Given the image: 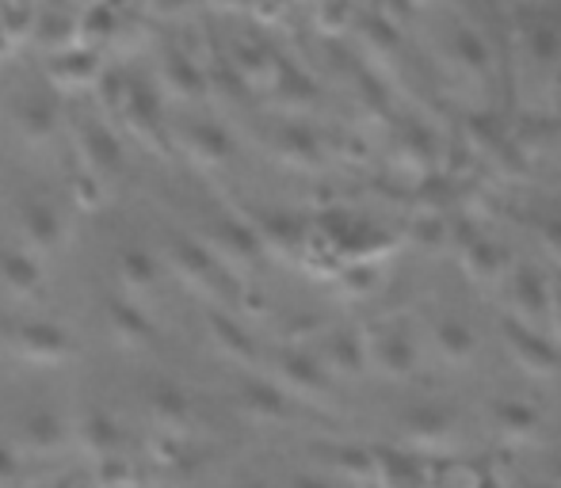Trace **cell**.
<instances>
[{"mask_svg": "<svg viewBox=\"0 0 561 488\" xmlns=\"http://www.w3.org/2000/svg\"><path fill=\"white\" fill-rule=\"evenodd\" d=\"M378 359H382L393 374H409V367H413V348H409L405 336L386 333L382 340H378Z\"/></svg>", "mask_w": 561, "mask_h": 488, "instance_id": "obj_9", "label": "cell"}, {"mask_svg": "<svg viewBox=\"0 0 561 488\" xmlns=\"http://www.w3.org/2000/svg\"><path fill=\"white\" fill-rule=\"evenodd\" d=\"M450 54H455V61L473 77V81H489V73H493V66H489V50L470 27L455 31V38H450Z\"/></svg>", "mask_w": 561, "mask_h": 488, "instance_id": "obj_2", "label": "cell"}, {"mask_svg": "<svg viewBox=\"0 0 561 488\" xmlns=\"http://www.w3.org/2000/svg\"><path fill=\"white\" fill-rule=\"evenodd\" d=\"M504 336H508V348H512V356H516V363L524 367V370H531V374H554L558 370V351L550 348L547 340H542L535 328H527V325H504Z\"/></svg>", "mask_w": 561, "mask_h": 488, "instance_id": "obj_1", "label": "cell"}, {"mask_svg": "<svg viewBox=\"0 0 561 488\" xmlns=\"http://www.w3.org/2000/svg\"><path fill=\"white\" fill-rule=\"evenodd\" d=\"M398 164L409 172V176H428L432 169V146L421 130H405L398 141Z\"/></svg>", "mask_w": 561, "mask_h": 488, "instance_id": "obj_5", "label": "cell"}, {"mask_svg": "<svg viewBox=\"0 0 561 488\" xmlns=\"http://www.w3.org/2000/svg\"><path fill=\"white\" fill-rule=\"evenodd\" d=\"M313 20H318V27L325 35H344L355 23V0H318Z\"/></svg>", "mask_w": 561, "mask_h": 488, "instance_id": "obj_6", "label": "cell"}, {"mask_svg": "<svg viewBox=\"0 0 561 488\" xmlns=\"http://www.w3.org/2000/svg\"><path fill=\"white\" fill-rule=\"evenodd\" d=\"M539 241L547 244L550 256L561 259V218L558 214H550V218H542V222H539Z\"/></svg>", "mask_w": 561, "mask_h": 488, "instance_id": "obj_13", "label": "cell"}, {"mask_svg": "<svg viewBox=\"0 0 561 488\" xmlns=\"http://www.w3.org/2000/svg\"><path fill=\"white\" fill-rule=\"evenodd\" d=\"M496 416H501L504 431H512V435H531L535 428V413L524 405H501L496 408Z\"/></svg>", "mask_w": 561, "mask_h": 488, "instance_id": "obj_11", "label": "cell"}, {"mask_svg": "<svg viewBox=\"0 0 561 488\" xmlns=\"http://www.w3.org/2000/svg\"><path fill=\"white\" fill-rule=\"evenodd\" d=\"M283 153H290V156H298L302 164H318L321 161V149H318V141L310 138L306 130H287L283 133Z\"/></svg>", "mask_w": 561, "mask_h": 488, "instance_id": "obj_10", "label": "cell"}, {"mask_svg": "<svg viewBox=\"0 0 561 488\" xmlns=\"http://www.w3.org/2000/svg\"><path fill=\"white\" fill-rule=\"evenodd\" d=\"M20 119H23V130H27L31 138H46V133L54 130V115L43 112V107H31V112H23Z\"/></svg>", "mask_w": 561, "mask_h": 488, "instance_id": "obj_12", "label": "cell"}, {"mask_svg": "<svg viewBox=\"0 0 561 488\" xmlns=\"http://www.w3.org/2000/svg\"><path fill=\"white\" fill-rule=\"evenodd\" d=\"M462 264L473 279L493 282V279H501V271H504V252L489 241H466L462 244Z\"/></svg>", "mask_w": 561, "mask_h": 488, "instance_id": "obj_4", "label": "cell"}, {"mask_svg": "<svg viewBox=\"0 0 561 488\" xmlns=\"http://www.w3.org/2000/svg\"><path fill=\"white\" fill-rule=\"evenodd\" d=\"M547 313H550V325H554V333L561 336V287H558V290H550Z\"/></svg>", "mask_w": 561, "mask_h": 488, "instance_id": "obj_14", "label": "cell"}, {"mask_svg": "<svg viewBox=\"0 0 561 488\" xmlns=\"http://www.w3.org/2000/svg\"><path fill=\"white\" fill-rule=\"evenodd\" d=\"M66 66H54V81H66V89H84V84L96 81V66H92V54H69L61 58Z\"/></svg>", "mask_w": 561, "mask_h": 488, "instance_id": "obj_7", "label": "cell"}, {"mask_svg": "<svg viewBox=\"0 0 561 488\" xmlns=\"http://www.w3.org/2000/svg\"><path fill=\"white\" fill-rule=\"evenodd\" d=\"M512 302L519 305V317H524L527 325H531L539 313H547L550 294L542 290L539 275H535L531 267H519V271L512 275Z\"/></svg>", "mask_w": 561, "mask_h": 488, "instance_id": "obj_3", "label": "cell"}, {"mask_svg": "<svg viewBox=\"0 0 561 488\" xmlns=\"http://www.w3.org/2000/svg\"><path fill=\"white\" fill-rule=\"evenodd\" d=\"M436 344L450 363H466V359L473 356V336H470V328H462V325H439Z\"/></svg>", "mask_w": 561, "mask_h": 488, "instance_id": "obj_8", "label": "cell"}, {"mask_svg": "<svg viewBox=\"0 0 561 488\" xmlns=\"http://www.w3.org/2000/svg\"><path fill=\"white\" fill-rule=\"evenodd\" d=\"M405 4L416 12V8H432V4H439V0H405Z\"/></svg>", "mask_w": 561, "mask_h": 488, "instance_id": "obj_15", "label": "cell"}]
</instances>
